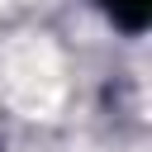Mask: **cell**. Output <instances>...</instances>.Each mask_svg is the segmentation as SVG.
<instances>
[{
  "label": "cell",
  "instance_id": "obj_1",
  "mask_svg": "<svg viewBox=\"0 0 152 152\" xmlns=\"http://www.w3.org/2000/svg\"><path fill=\"white\" fill-rule=\"evenodd\" d=\"M5 86H10V100L28 114H48L57 100H62V62L57 52L43 43V38H28V43H14L5 52Z\"/></svg>",
  "mask_w": 152,
  "mask_h": 152
}]
</instances>
